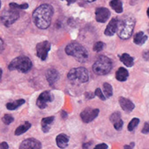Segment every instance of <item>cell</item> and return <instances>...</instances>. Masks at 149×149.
<instances>
[{
	"label": "cell",
	"mask_w": 149,
	"mask_h": 149,
	"mask_svg": "<svg viewBox=\"0 0 149 149\" xmlns=\"http://www.w3.org/2000/svg\"><path fill=\"white\" fill-rule=\"evenodd\" d=\"M53 8L51 4L44 3L38 6L32 13V20L39 29H47L52 22Z\"/></svg>",
	"instance_id": "1"
},
{
	"label": "cell",
	"mask_w": 149,
	"mask_h": 149,
	"mask_svg": "<svg viewBox=\"0 0 149 149\" xmlns=\"http://www.w3.org/2000/svg\"><path fill=\"white\" fill-rule=\"evenodd\" d=\"M65 53L73 57L80 63H85L88 60L89 54L87 50L78 42H71L65 46Z\"/></svg>",
	"instance_id": "2"
},
{
	"label": "cell",
	"mask_w": 149,
	"mask_h": 149,
	"mask_svg": "<svg viewBox=\"0 0 149 149\" xmlns=\"http://www.w3.org/2000/svg\"><path fill=\"white\" fill-rule=\"evenodd\" d=\"M135 26V19L132 16H126L119 19L117 34L121 39H128L134 31Z\"/></svg>",
	"instance_id": "3"
},
{
	"label": "cell",
	"mask_w": 149,
	"mask_h": 149,
	"mask_svg": "<svg viewBox=\"0 0 149 149\" xmlns=\"http://www.w3.org/2000/svg\"><path fill=\"white\" fill-rule=\"evenodd\" d=\"M113 69V62L107 56H100L93 65V71L95 74L103 76L108 74Z\"/></svg>",
	"instance_id": "4"
},
{
	"label": "cell",
	"mask_w": 149,
	"mask_h": 149,
	"mask_svg": "<svg viewBox=\"0 0 149 149\" xmlns=\"http://www.w3.org/2000/svg\"><path fill=\"white\" fill-rule=\"evenodd\" d=\"M31 67H32L31 60L25 56H19L15 58L10 62L8 65L10 71H17L23 73L29 72L31 69Z\"/></svg>",
	"instance_id": "5"
},
{
	"label": "cell",
	"mask_w": 149,
	"mask_h": 149,
	"mask_svg": "<svg viewBox=\"0 0 149 149\" xmlns=\"http://www.w3.org/2000/svg\"><path fill=\"white\" fill-rule=\"evenodd\" d=\"M67 79L72 84L79 85L86 83L89 80V73L85 67L72 68L68 72Z\"/></svg>",
	"instance_id": "6"
},
{
	"label": "cell",
	"mask_w": 149,
	"mask_h": 149,
	"mask_svg": "<svg viewBox=\"0 0 149 149\" xmlns=\"http://www.w3.org/2000/svg\"><path fill=\"white\" fill-rule=\"evenodd\" d=\"M18 18H19V12L17 11V10H14V9L10 8V10H5L2 11L1 22L6 27L10 26Z\"/></svg>",
	"instance_id": "7"
},
{
	"label": "cell",
	"mask_w": 149,
	"mask_h": 149,
	"mask_svg": "<svg viewBox=\"0 0 149 149\" xmlns=\"http://www.w3.org/2000/svg\"><path fill=\"white\" fill-rule=\"evenodd\" d=\"M100 113V110L98 108H91V107H86L84 109L81 113H80V118L83 122L85 123H89L94 120Z\"/></svg>",
	"instance_id": "8"
},
{
	"label": "cell",
	"mask_w": 149,
	"mask_h": 149,
	"mask_svg": "<svg viewBox=\"0 0 149 149\" xmlns=\"http://www.w3.org/2000/svg\"><path fill=\"white\" fill-rule=\"evenodd\" d=\"M51 49V43L49 41H43L40 42L36 46V52H37V56L41 59V60H45L48 56V52Z\"/></svg>",
	"instance_id": "9"
},
{
	"label": "cell",
	"mask_w": 149,
	"mask_h": 149,
	"mask_svg": "<svg viewBox=\"0 0 149 149\" xmlns=\"http://www.w3.org/2000/svg\"><path fill=\"white\" fill-rule=\"evenodd\" d=\"M54 100V96L50 91L43 92L37 100V106L40 109H44L47 107V104L52 102Z\"/></svg>",
	"instance_id": "10"
},
{
	"label": "cell",
	"mask_w": 149,
	"mask_h": 149,
	"mask_svg": "<svg viewBox=\"0 0 149 149\" xmlns=\"http://www.w3.org/2000/svg\"><path fill=\"white\" fill-rule=\"evenodd\" d=\"M110 10L106 7H99L95 10V19L99 23H106L110 17Z\"/></svg>",
	"instance_id": "11"
},
{
	"label": "cell",
	"mask_w": 149,
	"mask_h": 149,
	"mask_svg": "<svg viewBox=\"0 0 149 149\" xmlns=\"http://www.w3.org/2000/svg\"><path fill=\"white\" fill-rule=\"evenodd\" d=\"M42 148V145L41 143L36 140V139H33V138H30V139H27V140H24L19 148L20 149H28V148H31V149H39Z\"/></svg>",
	"instance_id": "12"
},
{
	"label": "cell",
	"mask_w": 149,
	"mask_h": 149,
	"mask_svg": "<svg viewBox=\"0 0 149 149\" xmlns=\"http://www.w3.org/2000/svg\"><path fill=\"white\" fill-rule=\"evenodd\" d=\"M118 25H119V19L117 18H112L107 24L106 30H105V35L107 36H113L117 31H118Z\"/></svg>",
	"instance_id": "13"
},
{
	"label": "cell",
	"mask_w": 149,
	"mask_h": 149,
	"mask_svg": "<svg viewBox=\"0 0 149 149\" xmlns=\"http://www.w3.org/2000/svg\"><path fill=\"white\" fill-rule=\"evenodd\" d=\"M119 103L121 107V108L127 112V113H131L134 109V104L128 99L124 98V97H120L119 98Z\"/></svg>",
	"instance_id": "14"
},
{
	"label": "cell",
	"mask_w": 149,
	"mask_h": 149,
	"mask_svg": "<svg viewBox=\"0 0 149 149\" xmlns=\"http://www.w3.org/2000/svg\"><path fill=\"white\" fill-rule=\"evenodd\" d=\"M45 77H46V79H47L49 85L50 86H53L58 81V79L59 78V73H58V72L56 69L51 68V69H49L46 72Z\"/></svg>",
	"instance_id": "15"
},
{
	"label": "cell",
	"mask_w": 149,
	"mask_h": 149,
	"mask_svg": "<svg viewBox=\"0 0 149 149\" xmlns=\"http://www.w3.org/2000/svg\"><path fill=\"white\" fill-rule=\"evenodd\" d=\"M54 120H55L54 116L45 117V118L42 119V120H41V128H42V131L44 133H48L50 131L51 126L54 122Z\"/></svg>",
	"instance_id": "16"
},
{
	"label": "cell",
	"mask_w": 149,
	"mask_h": 149,
	"mask_svg": "<svg viewBox=\"0 0 149 149\" xmlns=\"http://www.w3.org/2000/svg\"><path fill=\"white\" fill-rule=\"evenodd\" d=\"M56 143L59 148H65L69 143V137L65 134H60L56 138Z\"/></svg>",
	"instance_id": "17"
},
{
	"label": "cell",
	"mask_w": 149,
	"mask_h": 149,
	"mask_svg": "<svg viewBox=\"0 0 149 149\" xmlns=\"http://www.w3.org/2000/svg\"><path fill=\"white\" fill-rule=\"evenodd\" d=\"M120 61L127 67H132L134 64V59L133 57H131L128 53H123L120 56Z\"/></svg>",
	"instance_id": "18"
},
{
	"label": "cell",
	"mask_w": 149,
	"mask_h": 149,
	"mask_svg": "<svg viewBox=\"0 0 149 149\" xmlns=\"http://www.w3.org/2000/svg\"><path fill=\"white\" fill-rule=\"evenodd\" d=\"M148 40V36L144 34L143 31H139L134 35V42L138 45H143L146 41Z\"/></svg>",
	"instance_id": "19"
},
{
	"label": "cell",
	"mask_w": 149,
	"mask_h": 149,
	"mask_svg": "<svg viewBox=\"0 0 149 149\" xmlns=\"http://www.w3.org/2000/svg\"><path fill=\"white\" fill-rule=\"evenodd\" d=\"M116 79L119 81H126L128 78V72L126 68L124 67H120L119 68V70L116 72Z\"/></svg>",
	"instance_id": "20"
},
{
	"label": "cell",
	"mask_w": 149,
	"mask_h": 149,
	"mask_svg": "<svg viewBox=\"0 0 149 149\" xmlns=\"http://www.w3.org/2000/svg\"><path fill=\"white\" fill-rule=\"evenodd\" d=\"M25 103V100H23V99H20V100H17L15 101H12V102H8L6 104V108L8 110H16L17 107H21L22 105H24Z\"/></svg>",
	"instance_id": "21"
},
{
	"label": "cell",
	"mask_w": 149,
	"mask_h": 149,
	"mask_svg": "<svg viewBox=\"0 0 149 149\" xmlns=\"http://www.w3.org/2000/svg\"><path fill=\"white\" fill-rule=\"evenodd\" d=\"M31 124L30 122H28V121H25L23 125L19 126V127L16 129V131H15V135L18 136V135H21V134H24L25 132H27V131L31 128Z\"/></svg>",
	"instance_id": "22"
},
{
	"label": "cell",
	"mask_w": 149,
	"mask_h": 149,
	"mask_svg": "<svg viewBox=\"0 0 149 149\" xmlns=\"http://www.w3.org/2000/svg\"><path fill=\"white\" fill-rule=\"evenodd\" d=\"M110 6L117 13H121L123 11V4L120 0H112L110 2Z\"/></svg>",
	"instance_id": "23"
},
{
	"label": "cell",
	"mask_w": 149,
	"mask_h": 149,
	"mask_svg": "<svg viewBox=\"0 0 149 149\" xmlns=\"http://www.w3.org/2000/svg\"><path fill=\"white\" fill-rule=\"evenodd\" d=\"M103 89H104V94L106 95L107 98H110L113 96V87L109 83H104Z\"/></svg>",
	"instance_id": "24"
},
{
	"label": "cell",
	"mask_w": 149,
	"mask_h": 149,
	"mask_svg": "<svg viewBox=\"0 0 149 149\" xmlns=\"http://www.w3.org/2000/svg\"><path fill=\"white\" fill-rule=\"evenodd\" d=\"M9 7L14 10H26L29 7V4L27 3H24L22 4H17V3H10Z\"/></svg>",
	"instance_id": "25"
},
{
	"label": "cell",
	"mask_w": 149,
	"mask_h": 149,
	"mask_svg": "<svg viewBox=\"0 0 149 149\" xmlns=\"http://www.w3.org/2000/svg\"><path fill=\"white\" fill-rule=\"evenodd\" d=\"M139 123H140V120L138 119V118H134L130 122H129V124H128V126H127V129H128V131H134V128L139 125Z\"/></svg>",
	"instance_id": "26"
},
{
	"label": "cell",
	"mask_w": 149,
	"mask_h": 149,
	"mask_svg": "<svg viewBox=\"0 0 149 149\" xmlns=\"http://www.w3.org/2000/svg\"><path fill=\"white\" fill-rule=\"evenodd\" d=\"M120 120H121V115H120V112H115L113 114H111V116H110V121L113 124H114L115 122L119 121Z\"/></svg>",
	"instance_id": "27"
},
{
	"label": "cell",
	"mask_w": 149,
	"mask_h": 149,
	"mask_svg": "<svg viewBox=\"0 0 149 149\" xmlns=\"http://www.w3.org/2000/svg\"><path fill=\"white\" fill-rule=\"evenodd\" d=\"M104 47H105V44L103 42H97V43H95L93 45V49L94 52H101L104 49Z\"/></svg>",
	"instance_id": "28"
},
{
	"label": "cell",
	"mask_w": 149,
	"mask_h": 149,
	"mask_svg": "<svg viewBox=\"0 0 149 149\" xmlns=\"http://www.w3.org/2000/svg\"><path fill=\"white\" fill-rule=\"evenodd\" d=\"M14 121V118L12 117V115L10 114H5L3 117V122L5 124V125H10V123H12Z\"/></svg>",
	"instance_id": "29"
},
{
	"label": "cell",
	"mask_w": 149,
	"mask_h": 149,
	"mask_svg": "<svg viewBox=\"0 0 149 149\" xmlns=\"http://www.w3.org/2000/svg\"><path fill=\"white\" fill-rule=\"evenodd\" d=\"M95 96H98L101 100H103V101H105L106 100H107V97H106V95L102 93V91L100 90V88H97L96 90H95Z\"/></svg>",
	"instance_id": "30"
},
{
	"label": "cell",
	"mask_w": 149,
	"mask_h": 149,
	"mask_svg": "<svg viewBox=\"0 0 149 149\" xmlns=\"http://www.w3.org/2000/svg\"><path fill=\"white\" fill-rule=\"evenodd\" d=\"M123 124H124L123 120H120L119 121H117V122H115V123L113 124V127H114V128H115L116 130L120 131V130H121V128L123 127Z\"/></svg>",
	"instance_id": "31"
},
{
	"label": "cell",
	"mask_w": 149,
	"mask_h": 149,
	"mask_svg": "<svg viewBox=\"0 0 149 149\" xmlns=\"http://www.w3.org/2000/svg\"><path fill=\"white\" fill-rule=\"evenodd\" d=\"M142 134H149V123L148 122H146L145 124H144V127H143V128H142Z\"/></svg>",
	"instance_id": "32"
},
{
	"label": "cell",
	"mask_w": 149,
	"mask_h": 149,
	"mask_svg": "<svg viewBox=\"0 0 149 149\" xmlns=\"http://www.w3.org/2000/svg\"><path fill=\"white\" fill-rule=\"evenodd\" d=\"M85 96H86V99L91 100V99H93V98H94L95 93H93L92 92H86V93H85Z\"/></svg>",
	"instance_id": "33"
},
{
	"label": "cell",
	"mask_w": 149,
	"mask_h": 149,
	"mask_svg": "<svg viewBox=\"0 0 149 149\" xmlns=\"http://www.w3.org/2000/svg\"><path fill=\"white\" fill-rule=\"evenodd\" d=\"M96 148L107 149V148H108V146H107V144H99V145H97V146L95 147V149H96Z\"/></svg>",
	"instance_id": "34"
},
{
	"label": "cell",
	"mask_w": 149,
	"mask_h": 149,
	"mask_svg": "<svg viewBox=\"0 0 149 149\" xmlns=\"http://www.w3.org/2000/svg\"><path fill=\"white\" fill-rule=\"evenodd\" d=\"M0 148H1V149H8L9 148V146H8V144L5 141H3V142H1Z\"/></svg>",
	"instance_id": "35"
},
{
	"label": "cell",
	"mask_w": 149,
	"mask_h": 149,
	"mask_svg": "<svg viewBox=\"0 0 149 149\" xmlns=\"http://www.w3.org/2000/svg\"><path fill=\"white\" fill-rule=\"evenodd\" d=\"M143 58H144V59H145V60L149 61V51H148V52H145L143 53Z\"/></svg>",
	"instance_id": "36"
},
{
	"label": "cell",
	"mask_w": 149,
	"mask_h": 149,
	"mask_svg": "<svg viewBox=\"0 0 149 149\" xmlns=\"http://www.w3.org/2000/svg\"><path fill=\"white\" fill-rule=\"evenodd\" d=\"M134 147V143L133 142L132 144H130V145H126V146H124V148H133Z\"/></svg>",
	"instance_id": "37"
},
{
	"label": "cell",
	"mask_w": 149,
	"mask_h": 149,
	"mask_svg": "<svg viewBox=\"0 0 149 149\" xmlns=\"http://www.w3.org/2000/svg\"><path fill=\"white\" fill-rule=\"evenodd\" d=\"M92 144H93V142H92V141H90V142H88V143H86V144H83V148H86L90 147Z\"/></svg>",
	"instance_id": "38"
},
{
	"label": "cell",
	"mask_w": 149,
	"mask_h": 149,
	"mask_svg": "<svg viewBox=\"0 0 149 149\" xmlns=\"http://www.w3.org/2000/svg\"><path fill=\"white\" fill-rule=\"evenodd\" d=\"M0 41H1V52H2L3 50V41L2 38L0 39Z\"/></svg>",
	"instance_id": "39"
},
{
	"label": "cell",
	"mask_w": 149,
	"mask_h": 149,
	"mask_svg": "<svg viewBox=\"0 0 149 149\" xmlns=\"http://www.w3.org/2000/svg\"><path fill=\"white\" fill-rule=\"evenodd\" d=\"M62 113H63V114H62L63 118H64V119H65V118L67 117V114H66V113H65V111H62Z\"/></svg>",
	"instance_id": "40"
},
{
	"label": "cell",
	"mask_w": 149,
	"mask_h": 149,
	"mask_svg": "<svg viewBox=\"0 0 149 149\" xmlns=\"http://www.w3.org/2000/svg\"><path fill=\"white\" fill-rule=\"evenodd\" d=\"M65 1L67 2V3H69V4H70V3H74L76 0H65Z\"/></svg>",
	"instance_id": "41"
},
{
	"label": "cell",
	"mask_w": 149,
	"mask_h": 149,
	"mask_svg": "<svg viewBox=\"0 0 149 149\" xmlns=\"http://www.w3.org/2000/svg\"><path fill=\"white\" fill-rule=\"evenodd\" d=\"M86 2H88V3H93V2H94V1H96V0H85Z\"/></svg>",
	"instance_id": "42"
},
{
	"label": "cell",
	"mask_w": 149,
	"mask_h": 149,
	"mask_svg": "<svg viewBox=\"0 0 149 149\" xmlns=\"http://www.w3.org/2000/svg\"><path fill=\"white\" fill-rule=\"evenodd\" d=\"M147 14H148V17H149V8L148 9V10H147Z\"/></svg>",
	"instance_id": "43"
}]
</instances>
